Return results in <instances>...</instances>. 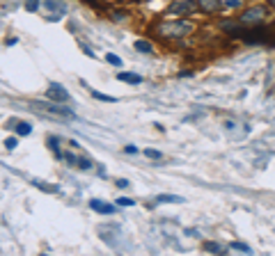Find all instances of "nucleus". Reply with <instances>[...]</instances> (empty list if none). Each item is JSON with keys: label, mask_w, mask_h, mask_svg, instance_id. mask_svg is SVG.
<instances>
[{"label": "nucleus", "mask_w": 275, "mask_h": 256, "mask_svg": "<svg viewBox=\"0 0 275 256\" xmlns=\"http://www.w3.org/2000/svg\"><path fill=\"white\" fill-rule=\"evenodd\" d=\"M135 50H140V53H145V55H151V44L149 41H145V39H138L135 41Z\"/></svg>", "instance_id": "4468645a"}, {"label": "nucleus", "mask_w": 275, "mask_h": 256, "mask_svg": "<svg viewBox=\"0 0 275 256\" xmlns=\"http://www.w3.org/2000/svg\"><path fill=\"white\" fill-rule=\"evenodd\" d=\"M229 247H232V249H238V251H248V254H250V247H248V245H243V242H232V245H229Z\"/></svg>", "instance_id": "a211bd4d"}, {"label": "nucleus", "mask_w": 275, "mask_h": 256, "mask_svg": "<svg viewBox=\"0 0 275 256\" xmlns=\"http://www.w3.org/2000/svg\"><path fill=\"white\" fill-rule=\"evenodd\" d=\"M16 144H18V142H16V137H7V140H5V146H7L9 151H14V149H16Z\"/></svg>", "instance_id": "4be33fe9"}, {"label": "nucleus", "mask_w": 275, "mask_h": 256, "mask_svg": "<svg viewBox=\"0 0 275 256\" xmlns=\"http://www.w3.org/2000/svg\"><path fill=\"white\" fill-rule=\"evenodd\" d=\"M266 16H268V7H264V5H255V7H248L245 12L238 16V25L255 27V25H259Z\"/></svg>", "instance_id": "f03ea898"}, {"label": "nucleus", "mask_w": 275, "mask_h": 256, "mask_svg": "<svg viewBox=\"0 0 275 256\" xmlns=\"http://www.w3.org/2000/svg\"><path fill=\"white\" fill-rule=\"evenodd\" d=\"M145 155H147V158H151V160H160V158H163V155H160V151H156V149H147Z\"/></svg>", "instance_id": "dca6fc26"}, {"label": "nucleus", "mask_w": 275, "mask_h": 256, "mask_svg": "<svg viewBox=\"0 0 275 256\" xmlns=\"http://www.w3.org/2000/svg\"><path fill=\"white\" fill-rule=\"evenodd\" d=\"M156 32H158L160 37H174V39H179V37L190 35L193 23L190 21H165L156 27Z\"/></svg>", "instance_id": "f257e3e1"}, {"label": "nucleus", "mask_w": 275, "mask_h": 256, "mask_svg": "<svg viewBox=\"0 0 275 256\" xmlns=\"http://www.w3.org/2000/svg\"><path fill=\"white\" fill-rule=\"evenodd\" d=\"M92 96H94V99H99V101H105V103H115V96H108V94H101V91H94L92 89Z\"/></svg>", "instance_id": "2eb2a0df"}, {"label": "nucleus", "mask_w": 275, "mask_h": 256, "mask_svg": "<svg viewBox=\"0 0 275 256\" xmlns=\"http://www.w3.org/2000/svg\"><path fill=\"white\" fill-rule=\"evenodd\" d=\"M183 197L179 195H158L156 197V204H183Z\"/></svg>", "instance_id": "9b49d317"}, {"label": "nucleus", "mask_w": 275, "mask_h": 256, "mask_svg": "<svg viewBox=\"0 0 275 256\" xmlns=\"http://www.w3.org/2000/svg\"><path fill=\"white\" fill-rule=\"evenodd\" d=\"M25 9L28 12H37L39 9V0H25Z\"/></svg>", "instance_id": "f3484780"}, {"label": "nucleus", "mask_w": 275, "mask_h": 256, "mask_svg": "<svg viewBox=\"0 0 275 256\" xmlns=\"http://www.w3.org/2000/svg\"><path fill=\"white\" fill-rule=\"evenodd\" d=\"M64 160L69 165H76L78 169H92V160L85 155H73V153H64Z\"/></svg>", "instance_id": "0eeeda50"}, {"label": "nucleus", "mask_w": 275, "mask_h": 256, "mask_svg": "<svg viewBox=\"0 0 275 256\" xmlns=\"http://www.w3.org/2000/svg\"><path fill=\"white\" fill-rule=\"evenodd\" d=\"M268 3H270V5H273V7H275V0H268Z\"/></svg>", "instance_id": "bb28decb"}, {"label": "nucleus", "mask_w": 275, "mask_h": 256, "mask_svg": "<svg viewBox=\"0 0 275 256\" xmlns=\"http://www.w3.org/2000/svg\"><path fill=\"white\" fill-rule=\"evenodd\" d=\"M117 80L122 82H131V85H140L142 82V76H138V73H117Z\"/></svg>", "instance_id": "f8f14e48"}, {"label": "nucleus", "mask_w": 275, "mask_h": 256, "mask_svg": "<svg viewBox=\"0 0 275 256\" xmlns=\"http://www.w3.org/2000/svg\"><path fill=\"white\" fill-rule=\"evenodd\" d=\"M105 59H108L110 64H115V67H122V59H119L117 55H113V53H108V55H105Z\"/></svg>", "instance_id": "6ab92c4d"}, {"label": "nucleus", "mask_w": 275, "mask_h": 256, "mask_svg": "<svg viewBox=\"0 0 275 256\" xmlns=\"http://www.w3.org/2000/svg\"><path fill=\"white\" fill-rule=\"evenodd\" d=\"M124 151H126V153H128V155L138 153V149H135V146H131V144H128V146H126V149H124Z\"/></svg>", "instance_id": "b1692460"}, {"label": "nucleus", "mask_w": 275, "mask_h": 256, "mask_svg": "<svg viewBox=\"0 0 275 256\" xmlns=\"http://www.w3.org/2000/svg\"><path fill=\"white\" fill-rule=\"evenodd\" d=\"M197 9V3H193V0H179V3H172L168 9H165V14L168 16H188V14H193Z\"/></svg>", "instance_id": "20e7f679"}, {"label": "nucleus", "mask_w": 275, "mask_h": 256, "mask_svg": "<svg viewBox=\"0 0 275 256\" xmlns=\"http://www.w3.org/2000/svg\"><path fill=\"white\" fill-rule=\"evenodd\" d=\"M44 9L46 12H50L48 16V21H60V18L67 14V5L62 3V0H44Z\"/></svg>", "instance_id": "39448f33"}, {"label": "nucleus", "mask_w": 275, "mask_h": 256, "mask_svg": "<svg viewBox=\"0 0 275 256\" xmlns=\"http://www.w3.org/2000/svg\"><path fill=\"white\" fill-rule=\"evenodd\" d=\"M32 183H35L37 187H41V190H46V192H58V187L55 185H44V183H39V181H32Z\"/></svg>", "instance_id": "412c9836"}, {"label": "nucleus", "mask_w": 275, "mask_h": 256, "mask_svg": "<svg viewBox=\"0 0 275 256\" xmlns=\"http://www.w3.org/2000/svg\"><path fill=\"white\" fill-rule=\"evenodd\" d=\"M126 185H128L126 178H119V181H117V187H126Z\"/></svg>", "instance_id": "393cba45"}, {"label": "nucleus", "mask_w": 275, "mask_h": 256, "mask_svg": "<svg viewBox=\"0 0 275 256\" xmlns=\"http://www.w3.org/2000/svg\"><path fill=\"white\" fill-rule=\"evenodd\" d=\"M30 108L35 110L37 114H46V117H53V119H71L73 112L69 108H60V105H53V103H37V101H32Z\"/></svg>", "instance_id": "7ed1b4c3"}, {"label": "nucleus", "mask_w": 275, "mask_h": 256, "mask_svg": "<svg viewBox=\"0 0 275 256\" xmlns=\"http://www.w3.org/2000/svg\"><path fill=\"white\" fill-rule=\"evenodd\" d=\"M46 99H48V101H55V103H64V101H69V91L64 89L62 85L53 82V85L46 89Z\"/></svg>", "instance_id": "423d86ee"}, {"label": "nucleus", "mask_w": 275, "mask_h": 256, "mask_svg": "<svg viewBox=\"0 0 275 256\" xmlns=\"http://www.w3.org/2000/svg\"><path fill=\"white\" fill-rule=\"evenodd\" d=\"M110 18H113V21H124V18H126V14H124V12H117V9H113V12H110Z\"/></svg>", "instance_id": "aec40b11"}, {"label": "nucleus", "mask_w": 275, "mask_h": 256, "mask_svg": "<svg viewBox=\"0 0 275 256\" xmlns=\"http://www.w3.org/2000/svg\"><path fill=\"white\" fill-rule=\"evenodd\" d=\"M197 7H200L202 12L211 14V12H218V9L223 7V0H197Z\"/></svg>", "instance_id": "6e6552de"}, {"label": "nucleus", "mask_w": 275, "mask_h": 256, "mask_svg": "<svg viewBox=\"0 0 275 256\" xmlns=\"http://www.w3.org/2000/svg\"><path fill=\"white\" fill-rule=\"evenodd\" d=\"M7 128H14L18 135H30L32 133V126L28 121H7Z\"/></svg>", "instance_id": "9d476101"}, {"label": "nucleus", "mask_w": 275, "mask_h": 256, "mask_svg": "<svg viewBox=\"0 0 275 256\" xmlns=\"http://www.w3.org/2000/svg\"><path fill=\"white\" fill-rule=\"evenodd\" d=\"M82 53H85V55H87V57H94V53H92V50H90V48H87V46H82Z\"/></svg>", "instance_id": "a878e982"}, {"label": "nucleus", "mask_w": 275, "mask_h": 256, "mask_svg": "<svg viewBox=\"0 0 275 256\" xmlns=\"http://www.w3.org/2000/svg\"><path fill=\"white\" fill-rule=\"evenodd\" d=\"M90 208L96 210V213H105V215H113L115 213V206L105 204V201H99V199H92L90 201Z\"/></svg>", "instance_id": "1a4fd4ad"}, {"label": "nucleus", "mask_w": 275, "mask_h": 256, "mask_svg": "<svg viewBox=\"0 0 275 256\" xmlns=\"http://www.w3.org/2000/svg\"><path fill=\"white\" fill-rule=\"evenodd\" d=\"M117 204H119V206H133V204H135V201H133V199H128V197H119V199H117Z\"/></svg>", "instance_id": "5701e85b"}, {"label": "nucleus", "mask_w": 275, "mask_h": 256, "mask_svg": "<svg viewBox=\"0 0 275 256\" xmlns=\"http://www.w3.org/2000/svg\"><path fill=\"white\" fill-rule=\"evenodd\" d=\"M204 249L206 251H211V254H225V247L223 245H218V242H204Z\"/></svg>", "instance_id": "ddd939ff"}]
</instances>
